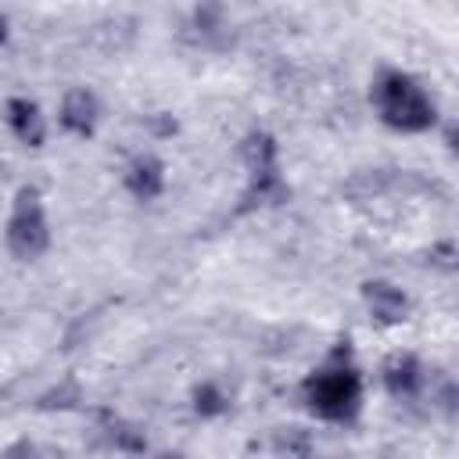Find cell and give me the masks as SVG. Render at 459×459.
Instances as JSON below:
<instances>
[{
    "label": "cell",
    "mask_w": 459,
    "mask_h": 459,
    "mask_svg": "<svg viewBox=\"0 0 459 459\" xmlns=\"http://www.w3.org/2000/svg\"><path fill=\"white\" fill-rule=\"evenodd\" d=\"M287 201H290V183H287L283 169H265V172L247 176L237 212L247 215V212H258V208H280Z\"/></svg>",
    "instance_id": "cell-9"
},
{
    "label": "cell",
    "mask_w": 459,
    "mask_h": 459,
    "mask_svg": "<svg viewBox=\"0 0 459 459\" xmlns=\"http://www.w3.org/2000/svg\"><path fill=\"white\" fill-rule=\"evenodd\" d=\"M79 402H82V387L68 377V380L54 384L50 391H43V394L36 398V409H39V412H68V409H79Z\"/></svg>",
    "instance_id": "cell-14"
},
{
    "label": "cell",
    "mask_w": 459,
    "mask_h": 459,
    "mask_svg": "<svg viewBox=\"0 0 459 459\" xmlns=\"http://www.w3.org/2000/svg\"><path fill=\"white\" fill-rule=\"evenodd\" d=\"M154 459H190V455L179 448H161V452H154Z\"/></svg>",
    "instance_id": "cell-20"
},
{
    "label": "cell",
    "mask_w": 459,
    "mask_h": 459,
    "mask_svg": "<svg viewBox=\"0 0 459 459\" xmlns=\"http://www.w3.org/2000/svg\"><path fill=\"white\" fill-rule=\"evenodd\" d=\"M359 298H362L366 316H369L377 326H384V330L402 326V323L412 316V298H409V294H405V290H402L394 280H387V276L362 280Z\"/></svg>",
    "instance_id": "cell-4"
},
{
    "label": "cell",
    "mask_w": 459,
    "mask_h": 459,
    "mask_svg": "<svg viewBox=\"0 0 459 459\" xmlns=\"http://www.w3.org/2000/svg\"><path fill=\"white\" fill-rule=\"evenodd\" d=\"M104 118V104L97 97L93 86H68L61 93V104H57V129L75 136V140H90L97 133Z\"/></svg>",
    "instance_id": "cell-5"
},
{
    "label": "cell",
    "mask_w": 459,
    "mask_h": 459,
    "mask_svg": "<svg viewBox=\"0 0 459 459\" xmlns=\"http://www.w3.org/2000/svg\"><path fill=\"white\" fill-rule=\"evenodd\" d=\"M190 22H194V29H197L201 36H212V32H219V29L226 25V11H222L219 4H197V7L190 11Z\"/></svg>",
    "instance_id": "cell-15"
},
{
    "label": "cell",
    "mask_w": 459,
    "mask_h": 459,
    "mask_svg": "<svg viewBox=\"0 0 459 459\" xmlns=\"http://www.w3.org/2000/svg\"><path fill=\"white\" fill-rule=\"evenodd\" d=\"M100 430H104V441L122 452V455H143L151 445H147V434L140 423L126 420V416H115V412H100Z\"/></svg>",
    "instance_id": "cell-11"
},
{
    "label": "cell",
    "mask_w": 459,
    "mask_h": 459,
    "mask_svg": "<svg viewBox=\"0 0 459 459\" xmlns=\"http://www.w3.org/2000/svg\"><path fill=\"white\" fill-rule=\"evenodd\" d=\"M430 402H434V405L452 420V416H455V402H459V387H455V380H448V377H445V380H441V387H437V391H430Z\"/></svg>",
    "instance_id": "cell-17"
},
{
    "label": "cell",
    "mask_w": 459,
    "mask_h": 459,
    "mask_svg": "<svg viewBox=\"0 0 459 459\" xmlns=\"http://www.w3.org/2000/svg\"><path fill=\"white\" fill-rule=\"evenodd\" d=\"M380 384L394 402H412L427 391V366L416 351L398 348L380 362Z\"/></svg>",
    "instance_id": "cell-6"
},
{
    "label": "cell",
    "mask_w": 459,
    "mask_h": 459,
    "mask_svg": "<svg viewBox=\"0 0 459 459\" xmlns=\"http://www.w3.org/2000/svg\"><path fill=\"white\" fill-rule=\"evenodd\" d=\"M445 147L455 151V122H445Z\"/></svg>",
    "instance_id": "cell-21"
},
{
    "label": "cell",
    "mask_w": 459,
    "mask_h": 459,
    "mask_svg": "<svg viewBox=\"0 0 459 459\" xmlns=\"http://www.w3.org/2000/svg\"><path fill=\"white\" fill-rule=\"evenodd\" d=\"M11 43V18L0 11V47H7Z\"/></svg>",
    "instance_id": "cell-19"
},
{
    "label": "cell",
    "mask_w": 459,
    "mask_h": 459,
    "mask_svg": "<svg viewBox=\"0 0 459 459\" xmlns=\"http://www.w3.org/2000/svg\"><path fill=\"white\" fill-rule=\"evenodd\" d=\"M298 398L308 416L333 427H355L366 405V377L355 359L351 337H337L333 348L301 377Z\"/></svg>",
    "instance_id": "cell-1"
},
{
    "label": "cell",
    "mask_w": 459,
    "mask_h": 459,
    "mask_svg": "<svg viewBox=\"0 0 459 459\" xmlns=\"http://www.w3.org/2000/svg\"><path fill=\"white\" fill-rule=\"evenodd\" d=\"M369 104L377 111V118L405 136H420L441 126V111L437 100L430 97V90L405 68H380L369 82Z\"/></svg>",
    "instance_id": "cell-2"
},
{
    "label": "cell",
    "mask_w": 459,
    "mask_h": 459,
    "mask_svg": "<svg viewBox=\"0 0 459 459\" xmlns=\"http://www.w3.org/2000/svg\"><path fill=\"white\" fill-rule=\"evenodd\" d=\"M190 412L197 420H219L230 412V394L219 380H197L190 387Z\"/></svg>",
    "instance_id": "cell-13"
},
{
    "label": "cell",
    "mask_w": 459,
    "mask_h": 459,
    "mask_svg": "<svg viewBox=\"0 0 459 459\" xmlns=\"http://www.w3.org/2000/svg\"><path fill=\"white\" fill-rule=\"evenodd\" d=\"M0 118H4V126L11 129V136H14L22 147H29V151H39V147L47 143V136H50L47 115H43V108H39L36 97H25V93L7 97L4 108H0Z\"/></svg>",
    "instance_id": "cell-7"
},
{
    "label": "cell",
    "mask_w": 459,
    "mask_h": 459,
    "mask_svg": "<svg viewBox=\"0 0 459 459\" xmlns=\"http://www.w3.org/2000/svg\"><path fill=\"white\" fill-rule=\"evenodd\" d=\"M147 133H151L154 140H169V136L179 133V122H176L169 111H154V115H147Z\"/></svg>",
    "instance_id": "cell-18"
},
{
    "label": "cell",
    "mask_w": 459,
    "mask_h": 459,
    "mask_svg": "<svg viewBox=\"0 0 459 459\" xmlns=\"http://www.w3.org/2000/svg\"><path fill=\"white\" fill-rule=\"evenodd\" d=\"M122 186H126V194H129L133 201L151 204V201H158V197L165 194V186H169V169H165V161H161L158 154L140 151V154H133V158L126 161V169H122Z\"/></svg>",
    "instance_id": "cell-8"
},
{
    "label": "cell",
    "mask_w": 459,
    "mask_h": 459,
    "mask_svg": "<svg viewBox=\"0 0 459 459\" xmlns=\"http://www.w3.org/2000/svg\"><path fill=\"white\" fill-rule=\"evenodd\" d=\"M430 265L441 269V273H455V265H459V247H455V240H437V244L430 247Z\"/></svg>",
    "instance_id": "cell-16"
},
{
    "label": "cell",
    "mask_w": 459,
    "mask_h": 459,
    "mask_svg": "<svg viewBox=\"0 0 459 459\" xmlns=\"http://www.w3.org/2000/svg\"><path fill=\"white\" fill-rule=\"evenodd\" d=\"M50 240H54V233H50L43 190L36 183H22L11 194V212H7V222H4L7 251L18 262H36L50 251Z\"/></svg>",
    "instance_id": "cell-3"
},
{
    "label": "cell",
    "mask_w": 459,
    "mask_h": 459,
    "mask_svg": "<svg viewBox=\"0 0 459 459\" xmlns=\"http://www.w3.org/2000/svg\"><path fill=\"white\" fill-rule=\"evenodd\" d=\"M269 448H273V455H280V459H312V455H316V434H312L308 427L287 423V427H276V430H273Z\"/></svg>",
    "instance_id": "cell-12"
},
{
    "label": "cell",
    "mask_w": 459,
    "mask_h": 459,
    "mask_svg": "<svg viewBox=\"0 0 459 459\" xmlns=\"http://www.w3.org/2000/svg\"><path fill=\"white\" fill-rule=\"evenodd\" d=\"M237 161L244 165V172H265V169H280V143L269 129H247L237 143Z\"/></svg>",
    "instance_id": "cell-10"
}]
</instances>
